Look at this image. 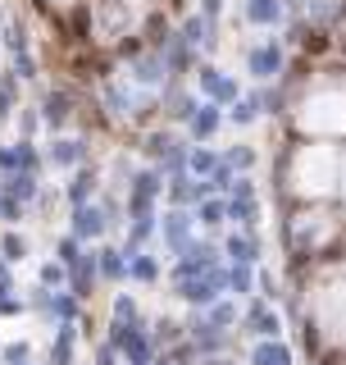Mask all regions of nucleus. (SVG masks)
<instances>
[{"mask_svg":"<svg viewBox=\"0 0 346 365\" xmlns=\"http://www.w3.org/2000/svg\"><path fill=\"white\" fill-rule=\"evenodd\" d=\"M332 169H337V155L324 151V146H310V151H301V160H296V187L310 192V197H319V192L332 187Z\"/></svg>","mask_w":346,"mask_h":365,"instance_id":"1","label":"nucleus"}]
</instances>
